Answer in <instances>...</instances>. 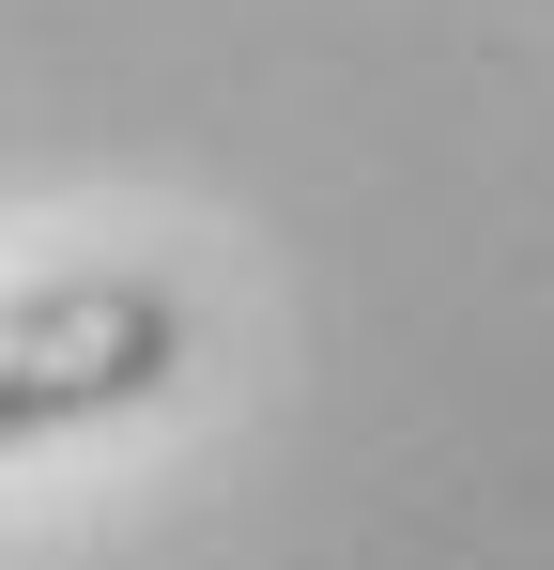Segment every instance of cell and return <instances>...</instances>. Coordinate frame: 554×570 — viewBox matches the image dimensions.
<instances>
[{
    "instance_id": "1",
    "label": "cell",
    "mask_w": 554,
    "mask_h": 570,
    "mask_svg": "<svg viewBox=\"0 0 554 570\" xmlns=\"http://www.w3.org/2000/svg\"><path fill=\"white\" fill-rule=\"evenodd\" d=\"M200 355V308L155 263H62V278L0 293V463L16 448H62L108 416H155Z\"/></svg>"
}]
</instances>
